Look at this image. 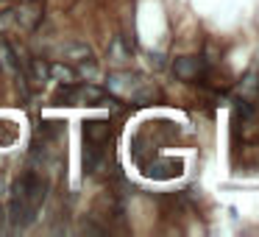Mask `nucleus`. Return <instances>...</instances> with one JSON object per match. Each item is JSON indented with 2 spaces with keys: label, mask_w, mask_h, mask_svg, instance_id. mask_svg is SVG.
Masks as SVG:
<instances>
[{
  "label": "nucleus",
  "mask_w": 259,
  "mask_h": 237,
  "mask_svg": "<svg viewBox=\"0 0 259 237\" xmlns=\"http://www.w3.org/2000/svg\"><path fill=\"white\" fill-rule=\"evenodd\" d=\"M45 195H48V181L42 179V176H36L34 170L23 173L20 179H14V184H12V198H23V201H28L34 209L42 207Z\"/></svg>",
  "instance_id": "obj_1"
},
{
  "label": "nucleus",
  "mask_w": 259,
  "mask_h": 237,
  "mask_svg": "<svg viewBox=\"0 0 259 237\" xmlns=\"http://www.w3.org/2000/svg\"><path fill=\"white\" fill-rule=\"evenodd\" d=\"M203 70H206V62L201 56H179L173 62V73L179 81H195L203 75Z\"/></svg>",
  "instance_id": "obj_2"
},
{
  "label": "nucleus",
  "mask_w": 259,
  "mask_h": 237,
  "mask_svg": "<svg viewBox=\"0 0 259 237\" xmlns=\"http://www.w3.org/2000/svg\"><path fill=\"white\" fill-rule=\"evenodd\" d=\"M6 218H9V223H14V226H28V223H34L36 209L31 207L28 201H23V198H9Z\"/></svg>",
  "instance_id": "obj_3"
},
{
  "label": "nucleus",
  "mask_w": 259,
  "mask_h": 237,
  "mask_svg": "<svg viewBox=\"0 0 259 237\" xmlns=\"http://www.w3.org/2000/svg\"><path fill=\"white\" fill-rule=\"evenodd\" d=\"M12 14L25 31H34L36 25L42 23V9L36 6V0H23L17 9H12Z\"/></svg>",
  "instance_id": "obj_4"
},
{
  "label": "nucleus",
  "mask_w": 259,
  "mask_h": 237,
  "mask_svg": "<svg viewBox=\"0 0 259 237\" xmlns=\"http://www.w3.org/2000/svg\"><path fill=\"white\" fill-rule=\"evenodd\" d=\"M179 173H181V159H153V162L145 165V176L148 179H156V181L173 179Z\"/></svg>",
  "instance_id": "obj_5"
},
{
  "label": "nucleus",
  "mask_w": 259,
  "mask_h": 237,
  "mask_svg": "<svg viewBox=\"0 0 259 237\" xmlns=\"http://www.w3.org/2000/svg\"><path fill=\"white\" fill-rule=\"evenodd\" d=\"M109 137H112V126H109V120H84V142L106 145Z\"/></svg>",
  "instance_id": "obj_6"
},
{
  "label": "nucleus",
  "mask_w": 259,
  "mask_h": 237,
  "mask_svg": "<svg viewBox=\"0 0 259 237\" xmlns=\"http://www.w3.org/2000/svg\"><path fill=\"white\" fill-rule=\"evenodd\" d=\"M103 159H106L103 145H98V142H84V170H87V173L95 176V170L101 168Z\"/></svg>",
  "instance_id": "obj_7"
},
{
  "label": "nucleus",
  "mask_w": 259,
  "mask_h": 237,
  "mask_svg": "<svg viewBox=\"0 0 259 237\" xmlns=\"http://www.w3.org/2000/svg\"><path fill=\"white\" fill-rule=\"evenodd\" d=\"M92 56V51H90V45H84V42H67V45L62 48V59L64 62H84V59H90Z\"/></svg>",
  "instance_id": "obj_8"
},
{
  "label": "nucleus",
  "mask_w": 259,
  "mask_h": 237,
  "mask_svg": "<svg viewBox=\"0 0 259 237\" xmlns=\"http://www.w3.org/2000/svg\"><path fill=\"white\" fill-rule=\"evenodd\" d=\"M51 81H59V84H75L78 75H75V70H70L67 64H51Z\"/></svg>",
  "instance_id": "obj_9"
},
{
  "label": "nucleus",
  "mask_w": 259,
  "mask_h": 237,
  "mask_svg": "<svg viewBox=\"0 0 259 237\" xmlns=\"http://www.w3.org/2000/svg\"><path fill=\"white\" fill-rule=\"evenodd\" d=\"M117 56L120 59H128V48L123 45V40H120V36L112 42V59H117Z\"/></svg>",
  "instance_id": "obj_10"
},
{
  "label": "nucleus",
  "mask_w": 259,
  "mask_h": 237,
  "mask_svg": "<svg viewBox=\"0 0 259 237\" xmlns=\"http://www.w3.org/2000/svg\"><path fill=\"white\" fill-rule=\"evenodd\" d=\"M3 218H6V215H3V212H0V229H3Z\"/></svg>",
  "instance_id": "obj_11"
},
{
  "label": "nucleus",
  "mask_w": 259,
  "mask_h": 237,
  "mask_svg": "<svg viewBox=\"0 0 259 237\" xmlns=\"http://www.w3.org/2000/svg\"><path fill=\"white\" fill-rule=\"evenodd\" d=\"M3 3H9V0H0V6H3Z\"/></svg>",
  "instance_id": "obj_12"
}]
</instances>
